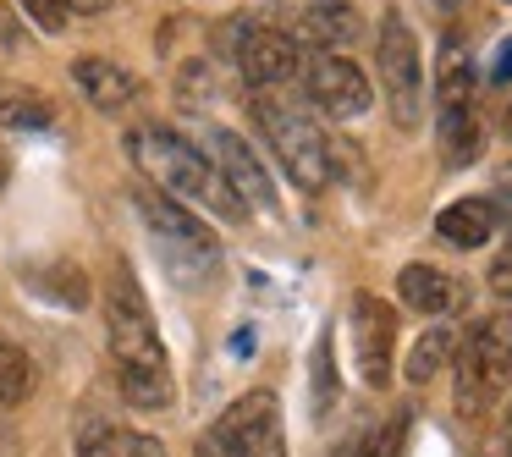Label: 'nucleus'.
<instances>
[{
    "label": "nucleus",
    "mask_w": 512,
    "mask_h": 457,
    "mask_svg": "<svg viewBox=\"0 0 512 457\" xmlns=\"http://www.w3.org/2000/svg\"><path fill=\"white\" fill-rule=\"evenodd\" d=\"M34 380H39L34 358L0 331V408H23V402L34 397Z\"/></svg>",
    "instance_id": "a211bd4d"
},
{
    "label": "nucleus",
    "mask_w": 512,
    "mask_h": 457,
    "mask_svg": "<svg viewBox=\"0 0 512 457\" xmlns=\"http://www.w3.org/2000/svg\"><path fill=\"white\" fill-rule=\"evenodd\" d=\"M375 72H380V100H386L391 127L397 133H419V122H424V50H419V39H413L408 17L397 6L380 17Z\"/></svg>",
    "instance_id": "6e6552de"
},
{
    "label": "nucleus",
    "mask_w": 512,
    "mask_h": 457,
    "mask_svg": "<svg viewBox=\"0 0 512 457\" xmlns=\"http://www.w3.org/2000/svg\"><path fill=\"white\" fill-rule=\"evenodd\" d=\"M221 50L232 61V72L248 83V94H276V89H298L303 72V45L276 23L259 17H232L221 28Z\"/></svg>",
    "instance_id": "0eeeda50"
},
{
    "label": "nucleus",
    "mask_w": 512,
    "mask_h": 457,
    "mask_svg": "<svg viewBox=\"0 0 512 457\" xmlns=\"http://www.w3.org/2000/svg\"><path fill=\"white\" fill-rule=\"evenodd\" d=\"M127 155H133V166L149 177V188H160L166 199L188 204V210H210V215H226V221H243V204L226 193V182L215 177V166L204 160V149L193 144L188 133H177V127L166 122H144L127 133Z\"/></svg>",
    "instance_id": "f03ea898"
},
{
    "label": "nucleus",
    "mask_w": 512,
    "mask_h": 457,
    "mask_svg": "<svg viewBox=\"0 0 512 457\" xmlns=\"http://www.w3.org/2000/svg\"><path fill=\"white\" fill-rule=\"evenodd\" d=\"M446 353H452V331H446V325H430V331H424L419 342L408 347V364H402V375H408L413 386H430V380L441 375Z\"/></svg>",
    "instance_id": "aec40b11"
},
{
    "label": "nucleus",
    "mask_w": 512,
    "mask_h": 457,
    "mask_svg": "<svg viewBox=\"0 0 512 457\" xmlns=\"http://www.w3.org/2000/svg\"><path fill=\"white\" fill-rule=\"evenodd\" d=\"M248 111H254V127H259V138H265V149L281 160V171H287L303 193L331 188L336 182V144L309 116V105H298V89L248 94Z\"/></svg>",
    "instance_id": "7ed1b4c3"
},
{
    "label": "nucleus",
    "mask_w": 512,
    "mask_h": 457,
    "mask_svg": "<svg viewBox=\"0 0 512 457\" xmlns=\"http://www.w3.org/2000/svg\"><path fill=\"white\" fill-rule=\"evenodd\" d=\"M56 6H61L67 17H94V12H105L111 0H56Z\"/></svg>",
    "instance_id": "b1692460"
},
{
    "label": "nucleus",
    "mask_w": 512,
    "mask_h": 457,
    "mask_svg": "<svg viewBox=\"0 0 512 457\" xmlns=\"http://www.w3.org/2000/svg\"><path fill=\"white\" fill-rule=\"evenodd\" d=\"M479 457H512V402L490 419L485 441H479Z\"/></svg>",
    "instance_id": "4be33fe9"
},
{
    "label": "nucleus",
    "mask_w": 512,
    "mask_h": 457,
    "mask_svg": "<svg viewBox=\"0 0 512 457\" xmlns=\"http://www.w3.org/2000/svg\"><path fill=\"white\" fill-rule=\"evenodd\" d=\"M193 457H287V419L276 391H243L226 413L199 435Z\"/></svg>",
    "instance_id": "1a4fd4ad"
},
{
    "label": "nucleus",
    "mask_w": 512,
    "mask_h": 457,
    "mask_svg": "<svg viewBox=\"0 0 512 457\" xmlns=\"http://www.w3.org/2000/svg\"><path fill=\"white\" fill-rule=\"evenodd\" d=\"M347 336H353V369L369 391L391 386L397 369V309L380 292H353L347 303Z\"/></svg>",
    "instance_id": "f8f14e48"
},
{
    "label": "nucleus",
    "mask_w": 512,
    "mask_h": 457,
    "mask_svg": "<svg viewBox=\"0 0 512 457\" xmlns=\"http://www.w3.org/2000/svg\"><path fill=\"white\" fill-rule=\"evenodd\" d=\"M490 204H496L501 226H512V193H490Z\"/></svg>",
    "instance_id": "393cba45"
},
{
    "label": "nucleus",
    "mask_w": 512,
    "mask_h": 457,
    "mask_svg": "<svg viewBox=\"0 0 512 457\" xmlns=\"http://www.w3.org/2000/svg\"><path fill=\"white\" fill-rule=\"evenodd\" d=\"M485 281H490V292H496V298H507L512 303V243L501 248L496 259H490V270H485Z\"/></svg>",
    "instance_id": "5701e85b"
},
{
    "label": "nucleus",
    "mask_w": 512,
    "mask_h": 457,
    "mask_svg": "<svg viewBox=\"0 0 512 457\" xmlns=\"http://www.w3.org/2000/svg\"><path fill=\"white\" fill-rule=\"evenodd\" d=\"M303 34L314 39V50H347L353 39H364V12H358V0H309Z\"/></svg>",
    "instance_id": "dca6fc26"
},
{
    "label": "nucleus",
    "mask_w": 512,
    "mask_h": 457,
    "mask_svg": "<svg viewBox=\"0 0 512 457\" xmlns=\"http://www.w3.org/2000/svg\"><path fill=\"white\" fill-rule=\"evenodd\" d=\"M72 83H78V94L94 105V111H105V116L127 111V105L144 94V78H138L127 61H116V56H78L72 61Z\"/></svg>",
    "instance_id": "ddd939ff"
},
{
    "label": "nucleus",
    "mask_w": 512,
    "mask_h": 457,
    "mask_svg": "<svg viewBox=\"0 0 512 457\" xmlns=\"http://www.w3.org/2000/svg\"><path fill=\"white\" fill-rule=\"evenodd\" d=\"M6 182H12V160L0 155V188H6Z\"/></svg>",
    "instance_id": "cd10ccee"
},
{
    "label": "nucleus",
    "mask_w": 512,
    "mask_h": 457,
    "mask_svg": "<svg viewBox=\"0 0 512 457\" xmlns=\"http://www.w3.org/2000/svg\"><path fill=\"white\" fill-rule=\"evenodd\" d=\"M298 94L325 111L331 122H358L375 105V89H369L364 67L347 61V50H303V72H298Z\"/></svg>",
    "instance_id": "9d476101"
},
{
    "label": "nucleus",
    "mask_w": 512,
    "mask_h": 457,
    "mask_svg": "<svg viewBox=\"0 0 512 457\" xmlns=\"http://www.w3.org/2000/svg\"><path fill=\"white\" fill-rule=\"evenodd\" d=\"M435 144H441V160L452 171L474 166L479 149H485L474 56L457 34H441V45H435Z\"/></svg>",
    "instance_id": "39448f33"
},
{
    "label": "nucleus",
    "mask_w": 512,
    "mask_h": 457,
    "mask_svg": "<svg viewBox=\"0 0 512 457\" xmlns=\"http://www.w3.org/2000/svg\"><path fill=\"white\" fill-rule=\"evenodd\" d=\"M193 144L204 149V160L215 166V177L226 182V193H232V199L243 204V210H254V215H276V182H270L265 160H259L254 149H248V138H243V133H232V127H221V122H204Z\"/></svg>",
    "instance_id": "9b49d317"
},
{
    "label": "nucleus",
    "mask_w": 512,
    "mask_h": 457,
    "mask_svg": "<svg viewBox=\"0 0 512 457\" xmlns=\"http://www.w3.org/2000/svg\"><path fill=\"white\" fill-rule=\"evenodd\" d=\"M397 298L408 303L413 314H430V320H441V314L463 309V281H457L452 270H441V265H424V259H413V265L397 270Z\"/></svg>",
    "instance_id": "4468645a"
},
{
    "label": "nucleus",
    "mask_w": 512,
    "mask_h": 457,
    "mask_svg": "<svg viewBox=\"0 0 512 457\" xmlns=\"http://www.w3.org/2000/svg\"><path fill=\"white\" fill-rule=\"evenodd\" d=\"M435 237L457 254H468V248H485L490 237H501V215L490 199H457L435 215Z\"/></svg>",
    "instance_id": "2eb2a0df"
},
{
    "label": "nucleus",
    "mask_w": 512,
    "mask_h": 457,
    "mask_svg": "<svg viewBox=\"0 0 512 457\" xmlns=\"http://www.w3.org/2000/svg\"><path fill=\"white\" fill-rule=\"evenodd\" d=\"M105 342L116 358V386L133 408L155 413L177 402V380H171V353L160 342V325L149 314V298L138 287L133 265L116 259L111 281H105Z\"/></svg>",
    "instance_id": "f257e3e1"
},
{
    "label": "nucleus",
    "mask_w": 512,
    "mask_h": 457,
    "mask_svg": "<svg viewBox=\"0 0 512 457\" xmlns=\"http://www.w3.org/2000/svg\"><path fill=\"white\" fill-rule=\"evenodd\" d=\"M496 78H512V45L501 50V61H496Z\"/></svg>",
    "instance_id": "bb28decb"
},
{
    "label": "nucleus",
    "mask_w": 512,
    "mask_h": 457,
    "mask_svg": "<svg viewBox=\"0 0 512 457\" xmlns=\"http://www.w3.org/2000/svg\"><path fill=\"white\" fill-rule=\"evenodd\" d=\"M507 138H512V105H507Z\"/></svg>",
    "instance_id": "c85d7f7f"
},
{
    "label": "nucleus",
    "mask_w": 512,
    "mask_h": 457,
    "mask_svg": "<svg viewBox=\"0 0 512 457\" xmlns=\"http://www.w3.org/2000/svg\"><path fill=\"white\" fill-rule=\"evenodd\" d=\"M336 408V364H331V331H320L314 342V413H331Z\"/></svg>",
    "instance_id": "412c9836"
},
{
    "label": "nucleus",
    "mask_w": 512,
    "mask_h": 457,
    "mask_svg": "<svg viewBox=\"0 0 512 457\" xmlns=\"http://www.w3.org/2000/svg\"><path fill=\"white\" fill-rule=\"evenodd\" d=\"M133 210L149 226V243H155V259L166 265V276L188 292L210 287V276L221 270V237L210 232V221L199 210H188V204L166 199L160 188H138Z\"/></svg>",
    "instance_id": "20e7f679"
},
{
    "label": "nucleus",
    "mask_w": 512,
    "mask_h": 457,
    "mask_svg": "<svg viewBox=\"0 0 512 457\" xmlns=\"http://www.w3.org/2000/svg\"><path fill=\"white\" fill-rule=\"evenodd\" d=\"M17 452H23V441H17V435L6 430V424H0V457H17Z\"/></svg>",
    "instance_id": "a878e982"
},
{
    "label": "nucleus",
    "mask_w": 512,
    "mask_h": 457,
    "mask_svg": "<svg viewBox=\"0 0 512 457\" xmlns=\"http://www.w3.org/2000/svg\"><path fill=\"white\" fill-rule=\"evenodd\" d=\"M507 6H512V0H507Z\"/></svg>",
    "instance_id": "c756f323"
},
{
    "label": "nucleus",
    "mask_w": 512,
    "mask_h": 457,
    "mask_svg": "<svg viewBox=\"0 0 512 457\" xmlns=\"http://www.w3.org/2000/svg\"><path fill=\"white\" fill-rule=\"evenodd\" d=\"M457 413L479 419L501 402V391L512 386V309L485 314L479 325H468L463 342H457Z\"/></svg>",
    "instance_id": "423d86ee"
},
{
    "label": "nucleus",
    "mask_w": 512,
    "mask_h": 457,
    "mask_svg": "<svg viewBox=\"0 0 512 457\" xmlns=\"http://www.w3.org/2000/svg\"><path fill=\"white\" fill-rule=\"evenodd\" d=\"M78 457H171V452L155 441V435H144V430H116V424H105V430L83 435Z\"/></svg>",
    "instance_id": "6ab92c4d"
},
{
    "label": "nucleus",
    "mask_w": 512,
    "mask_h": 457,
    "mask_svg": "<svg viewBox=\"0 0 512 457\" xmlns=\"http://www.w3.org/2000/svg\"><path fill=\"white\" fill-rule=\"evenodd\" d=\"M50 122H56L50 94L28 89V83L0 78V127H12V133H39V127H50Z\"/></svg>",
    "instance_id": "f3484780"
}]
</instances>
